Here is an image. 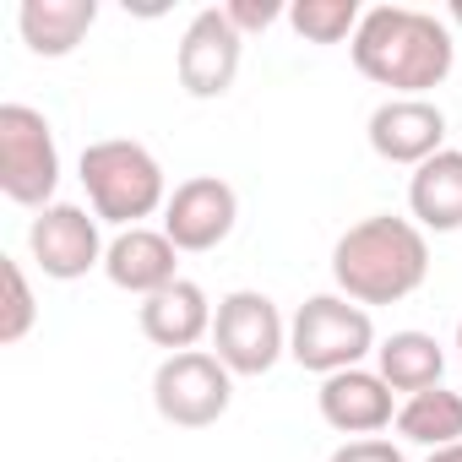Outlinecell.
Wrapping results in <instances>:
<instances>
[{
    "label": "cell",
    "instance_id": "8992f818",
    "mask_svg": "<svg viewBox=\"0 0 462 462\" xmlns=\"http://www.w3.org/2000/svg\"><path fill=\"white\" fill-rule=\"evenodd\" d=\"M228 402H235V375L217 354H169L152 375V408L174 430H207L228 413Z\"/></svg>",
    "mask_w": 462,
    "mask_h": 462
},
{
    "label": "cell",
    "instance_id": "44dd1931",
    "mask_svg": "<svg viewBox=\"0 0 462 462\" xmlns=\"http://www.w3.org/2000/svg\"><path fill=\"white\" fill-rule=\"evenodd\" d=\"M228 23H235L240 33H267L278 17H283V6H278V0H228Z\"/></svg>",
    "mask_w": 462,
    "mask_h": 462
},
{
    "label": "cell",
    "instance_id": "ffe728a7",
    "mask_svg": "<svg viewBox=\"0 0 462 462\" xmlns=\"http://www.w3.org/2000/svg\"><path fill=\"white\" fill-rule=\"evenodd\" d=\"M0 278H6V310H0V343H23L39 321V305H33V289H28V273L23 262H6L0 267Z\"/></svg>",
    "mask_w": 462,
    "mask_h": 462
},
{
    "label": "cell",
    "instance_id": "d4e9b609",
    "mask_svg": "<svg viewBox=\"0 0 462 462\" xmlns=\"http://www.w3.org/2000/svg\"><path fill=\"white\" fill-rule=\"evenodd\" d=\"M457 359H462V321H457Z\"/></svg>",
    "mask_w": 462,
    "mask_h": 462
},
{
    "label": "cell",
    "instance_id": "7402d4cb",
    "mask_svg": "<svg viewBox=\"0 0 462 462\" xmlns=\"http://www.w3.org/2000/svg\"><path fill=\"white\" fill-rule=\"evenodd\" d=\"M332 462H408L392 440H375V435H365V440H348V446H337L332 451Z\"/></svg>",
    "mask_w": 462,
    "mask_h": 462
},
{
    "label": "cell",
    "instance_id": "ac0fdd59",
    "mask_svg": "<svg viewBox=\"0 0 462 462\" xmlns=\"http://www.w3.org/2000/svg\"><path fill=\"white\" fill-rule=\"evenodd\" d=\"M397 435L413 440V446H457L462 440V392H446V386H430V392H413L402 408H397Z\"/></svg>",
    "mask_w": 462,
    "mask_h": 462
},
{
    "label": "cell",
    "instance_id": "9c48e42d",
    "mask_svg": "<svg viewBox=\"0 0 462 462\" xmlns=\"http://www.w3.org/2000/svg\"><path fill=\"white\" fill-rule=\"evenodd\" d=\"M28 251L39 262L44 278L55 283H77L93 267H104V240H98V212L77 207V201H55L28 223Z\"/></svg>",
    "mask_w": 462,
    "mask_h": 462
},
{
    "label": "cell",
    "instance_id": "2e32d148",
    "mask_svg": "<svg viewBox=\"0 0 462 462\" xmlns=\"http://www.w3.org/2000/svg\"><path fill=\"white\" fill-rule=\"evenodd\" d=\"M93 23H98V0H23V12H17L23 44L44 60L71 55Z\"/></svg>",
    "mask_w": 462,
    "mask_h": 462
},
{
    "label": "cell",
    "instance_id": "6da1fadb",
    "mask_svg": "<svg viewBox=\"0 0 462 462\" xmlns=\"http://www.w3.org/2000/svg\"><path fill=\"white\" fill-rule=\"evenodd\" d=\"M348 50H354L359 77H370L375 88H392V98H424L457 66L451 28L435 12H419V6H375V12H365Z\"/></svg>",
    "mask_w": 462,
    "mask_h": 462
},
{
    "label": "cell",
    "instance_id": "cb8c5ba5",
    "mask_svg": "<svg viewBox=\"0 0 462 462\" xmlns=\"http://www.w3.org/2000/svg\"><path fill=\"white\" fill-rule=\"evenodd\" d=\"M451 23H462V0H451Z\"/></svg>",
    "mask_w": 462,
    "mask_h": 462
},
{
    "label": "cell",
    "instance_id": "7c38bea8",
    "mask_svg": "<svg viewBox=\"0 0 462 462\" xmlns=\"http://www.w3.org/2000/svg\"><path fill=\"white\" fill-rule=\"evenodd\" d=\"M104 278L125 294H158L169 283H180V251L174 240L163 235V228H120V235L109 240L104 251Z\"/></svg>",
    "mask_w": 462,
    "mask_h": 462
},
{
    "label": "cell",
    "instance_id": "3957f363",
    "mask_svg": "<svg viewBox=\"0 0 462 462\" xmlns=\"http://www.w3.org/2000/svg\"><path fill=\"white\" fill-rule=\"evenodd\" d=\"M82 185H88V207L98 212V223H115V228H142V217L169 207L163 163L131 136L88 142L82 147Z\"/></svg>",
    "mask_w": 462,
    "mask_h": 462
},
{
    "label": "cell",
    "instance_id": "52a82bcc",
    "mask_svg": "<svg viewBox=\"0 0 462 462\" xmlns=\"http://www.w3.org/2000/svg\"><path fill=\"white\" fill-rule=\"evenodd\" d=\"M212 348L228 365V375H267L289 354V327L278 305L256 289H235L217 300L212 316Z\"/></svg>",
    "mask_w": 462,
    "mask_h": 462
},
{
    "label": "cell",
    "instance_id": "5b68a950",
    "mask_svg": "<svg viewBox=\"0 0 462 462\" xmlns=\"http://www.w3.org/2000/svg\"><path fill=\"white\" fill-rule=\"evenodd\" d=\"M60 185V147L55 125L33 104H0V190L17 207H55Z\"/></svg>",
    "mask_w": 462,
    "mask_h": 462
},
{
    "label": "cell",
    "instance_id": "d6986e66",
    "mask_svg": "<svg viewBox=\"0 0 462 462\" xmlns=\"http://www.w3.org/2000/svg\"><path fill=\"white\" fill-rule=\"evenodd\" d=\"M289 23L305 44H343L359 33L365 12L359 0H300V6H289Z\"/></svg>",
    "mask_w": 462,
    "mask_h": 462
},
{
    "label": "cell",
    "instance_id": "7a4b0ae2",
    "mask_svg": "<svg viewBox=\"0 0 462 462\" xmlns=\"http://www.w3.org/2000/svg\"><path fill=\"white\" fill-rule=\"evenodd\" d=\"M337 294L354 305H397L430 278V240L413 217H365L332 245Z\"/></svg>",
    "mask_w": 462,
    "mask_h": 462
},
{
    "label": "cell",
    "instance_id": "603a6c76",
    "mask_svg": "<svg viewBox=\"0 0 462 462\" xmlns=\"http://www.w3.org/2000/svg\"><path fill=\"white\" fill-rule=\"evenodd\" d=\"M424 462H462V440H457V446H440V451H430Z\"/></svg>",
    "mask_w": 462,
    "mask_h": 462
},
{
    "label": "cell",
    "instance_id": "30bf717a",
    "mask_svg": "<svg viewBox=\"0 0 462 462\" xmlns=\"http://www.w3.org/2000/svg\"><path fill=\"white\" fill-rule=\"evenodd\" d=\"M235 217H240V196L228 180L217 174H190L169 190V207H163V235L174 240V251H217L228 235H235Z\"/></svg>",
    "mask_w": 462,
    "mask_h": 462
},
{
    "label": "cell",
    "instance_id": "4fadbf2b",
    "mask_svg": "<svg viewBox=\"0 0 462 462\" xmlns=\"http://www.w3.org/2000/svg\"><path fill=\"white\" fill-rule=\"evenodd\" d=\"M316 402H321V419L337 430V435H375V430H386V424H397V408H392V386L381 381V370H337V375H327L321 381V392H316Z\"/></svg>",
    "mask_w": 462,
    "mask_h": 462
},
{
    "label": "cell",
    "instance_id": "e0dca14e",
    "mask_svg": "<svg viewBox=\"0 0 462 462\" xmlns=\"http://www.w3.org/2000/svg\"><path fill=\"white\" fill-rule=\"evenodd\" d=\"M375 359H381V381L392 386V392H430V386H440V375H446V354H440V343L430 337V332H392L381 348H375Z\"/></svg>",
    "mask_w": 462,
    "mask_h": 462
},
{
    "label": "cell",
    "instance_id": "9a60e30c",
    "mask_svg": "<svg viewBox=\"0 0 462 462\" xmlns=\"http://www.w3.org/2000/svg\"><path fill=\"white\" fill-rule=\"evenodd\" d=\"M408 212L419 228H435V235H457L462 228V152L446 147L430 163L413 169L408 180Z\"/></svg>",
    "mask_w": 462,
    "mask_h": 462
},
{
    "label": "cell",
    "instance_id": "5bb4252c",
    "mask_svg": "<svg viewBox=\"0 0 462 462\" xmlns=\"http://www.w3.org/2000/svg\"><path fill=\"white\" fill-rule=\"evenodd\" d=\"M212 316L217 310H212L207 289L190 283V278L142 300V332H147V343H158L169 354H190L201 337H212Z\"/></svg>",
    "mask_w": 462,
    "mask_h": 462
},
{
    "label": "cell",
    "instance_id": "277c9868",
    "mask_svg": "<svg viewBox=\"0 0 462 462\" xmlns=\"http://www.w3.org/2000/svg\"><path fill=\"white\" fill-rule=\"evenodd\" d=\"M289 354L300 370L321 381L337 370H359V359L375 354V321L365 305L343 294H310L289 321Z\"/></svg>",
    "mask_w": 462,
    "mask_h": 462
},
{
    "label": "cell",
    "instance_id": "8fae6325",
    "mask_svg": "<svg viewBox=\"0 0 462 462\" xmlns=\"http://www.w3.org/2000/svg\"><path fill=\"white\" fill-rule=\"evenodd\" d=\"M365 136H370L375 158L419 169V163H430L435 152H446V115H440V104H430V98H386V104L370 115V131H365Z\"/></svg>",
    "mask_w": 462,
    "mask_h": 462
},
{
    "label": "cell",
    "instance_id": "ba28073f",
    "mask_svg": "<svg viewBox=\"0 0 462 462\" xmlns=\"http://www.w3.org/2000/svg\"><path fill=\"white\" fill-rule=\"evenodd\" d=\"M240 55H245V33L228 23L223 6H207L190 17V28L180 33V50H174V71H180V88L190 98H223L240 77Z\"/></svg>",
    "mask_w": 462,
    "mask_h": 462
}]
</instances>
